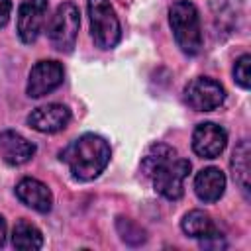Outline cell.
<instances>
[{
	"mask_svg": "<svg viewBox=\"0 0 251 251\" xmlns=\"http://www.w3.org/2000/svg\"><path fill=\"white\" fill-rule=\"evenodd\" d=\"M180 227H182V231H184L186 235L198 237V239L216 233V226H214L210 214H206V212H202V210H190V212L182 218Z\"/></svg>",
	"mask_w": 251,
	"mask_h": 251,
	"instance_id": "obj_16",
	"label": "cell"
},
{
	"mask_svg": "<svg viewBox=\"0 0 251 251\" xmlns=\"http://www.w3.org/2000/svg\"><path fill=\"white\" fill-rule=\"evenodd\" d=\"M63 65L59 61H39L29 71L25 92L29 98H41L63 84Z\"/></svg>",
	"mask_w": 251,
	"mask_h": 251,
	"instance_id": "obj_7",
	"label": "cell"
},
{
	"mask_svg": "<svg viewBox=\"0 0 251 251\" xmlns=\"http://www.w3.org/2000/svg\"><path fill=\"white\" fill-rule=\"evenodd\" d=\"M249 157H251V149H249V141L241 139L231 155V171H233V178L235 182L241 186V190L247 194L249 192Z\"/></svg>",
	"mask_w": 251,
	"mask_h": 251,
	"instance_id": "obj_15",
	"label": "cell"
},
{
	"mask_svg": "<svg viewBox=\"0 0 251 251\" xmlns=\"http://www.w3.org/2000/svg\"><path fill=\"white\" fill-rule=\"evenodd\" d=\"M12 14V2L10 0H0V27H4L10 20Z\"/></svg>",
	"mask_w": 251,
	"mask_h": 251,
	"instance_id": "obj_19",
	"label": "cell"
},
{
	"mask_svg": "<svg viewBox=\"0 0 251 251\" xmlns=\"http://www.w3.org/2000/svg\"><path fill=\"white\" fill-rule=\"evenodd\" d=\"M78 27H80L78 8L73 2L61 4L55 10V14L47 25V35H49L51 45L61 53H71L76 43Z\"/></svg>",
	"mask_w": 251,
	"mask_h": 251,
	"instance_id": "obj_5",
	"label": "cell"
},
{
	"mask_svg": "<svg viewBox=\"0 0 251 251\" xmlns=\"http://www.w3.org/2000/svg\"><path fill=\"white\" fill-rule=\"evenodd\" d=\"M184 100L186 104L196 112H210L224 104L226 90L224 86L208 76H196L192 78L184 88Z\"/></svg>",
	"mask_w": 251,
	"mask_h": 251,
	"instance_id": "obj_6",
	"label": "cell"
},
{
	"mask_svg": "<svg viewBox=\"0 0 251 251\" xmlns=\"http://www.w3.org/2000/svg\"><path fill=\"white\" fill-rule=\"evenodd\" d=\"M118 233H120V237L126 241V243H129V245H141V243H145V239H147V235H145V231L135 224V222H131V220H127V218H118Z\"/></svg>",
	"mask_w": 251,
	"mask_h": 251,
	"instance_id": "obj_17",
	"label": "cell"
},
{
	"mask_svg": "<svg viewBox=\"0 0 251 251\" xmlns=\"http://www.w3.org/2000/svg\"><path fill=\"white\" fill-rule=\"evenodd\" d=\"M6 243V222H4V218L0 216V247Z\"/></svg>",
	"mask_w": 251,
	"mask_h": 251,
	"instance_id": "obj_20",
	"label": "cell"
},
{
	"mask_svg": "<svg viewBox=\"0 0 251 251\" xmlns=\"http://www.w3.org/2000/svg\"><path fill=\"white\" fill-rule=\"evenodd\" d=\"M141 171L163 198L178 200L184 194L182 184L190 173V161L178 157L176 149L167 143H153L141 159Z\"/></svg>",
	"mask_w": 251,
	"mask_h": 251,
	"instance_id": "obj_1",
	"label": "cell"
},
{
	"mask_svg": "<svg viewBox=\"0 0 251 251\" xmlns=\"http://www.w3.org/2000/svg\"><path fill=\"white\" fill-rule=\"evenodd\" d=\"M224 190H226V175L216 167L202 169L194 178V192L206 204L220 200L224 196Z\"/></svg>",
	"mask_w": 251,
	"mask_h": 251,
	"instance_id": "obj_13",
	"label": "cell"
},
{
	"mask_svg": "<svg viewBox=\"0 0 251 251\" xmlns=\"http://www.w3.org/2000/svg\"><path fill=\"white\" fill-rule=\"evenodd\" d=\"M16 196L20 198L22 204L41 214L49 212L53 206V194L47 188V184L31 176H25L16 184Z\"/></svg>",
	"mask_w": 251,
	"mask_h": 251,
	"instance_id": "obj_11",
	"label": "cell"
},
{
	"mask_svg": "<svg viewBox=\"0 0 251 251\" xmlns=\"http://www.w3.org/2000/svg\"><path fill=\"white\" fill-rule=\"evenodd\" d=\"M227 143V133L222 126L214 122H204L194 127L192 133V149L202 159H216Z\"/></svg>",
	"mask_w": 251,
	"mask_h": 251,
	"instance_id": "obj_8",
	"label": "cell"
},
{
	"mask_svg": "<svg viewBox=\"0 0 251 251\" xmlns=\"http://www.w3.org/2000/svg\"><path fill=\"white\" fill-rule=\"evenodd\" d=\"M47 0H24L18 10V35L24 43H33L45 24Z\"/></svg>",
	"mask_w": 251,
	"mask_h": 251,
	"instance_id": "obj_9",
	"label": "cell"
},
{
	"mask_svg": "<svg viewBox=\"0 0 251 251\" xmlns=\"http://www.w3.org/2000/svg\"><path fill=\"white\" fill-rule=\"evenodd\" d=\"M71 122V110L63 104H47L35 108L27 116V124L31 129L39 133H57L65 129Z\"/></svg>",
	"mask_w": 251,
	"mask_h": 251,
	"instance_id": "obj_10",
	"label": "cell"
},
{
	"mask_svg": "<svg viewBox=\"0 0 251 251\" xmlns=\"http://www.w3.org/2000/svg\"><path fill=\"white\" fill-rule=\"evenodd\" d=\"M59 159L67 163L76 180H92L106 169L110 161V145L98 133H82L59 153Z\"/></svg>",
	"mask_w": 251,
	"mask_h": 251,
	"instance_id": "obj_2",
	"label": "cell"
},
{
	"mask_svg": "<svg viewBox=\"0 0 251 251\" xmlns=\"http://www.w3.org/2000/svg\"><path fill=\"white\" fill-rule=\"evenodd\" d=\"M33 155H35V145L18 131L6 129L0 133V157L4 159V163L18 167L31 161Z\"/></svg>",
	"mask_w": 251,
	"mask_h": 251,
	"instance_id": "obj_12",
	"label": "cell"
},
{
	"mask_svg": "<svg viewBox=\"0 0 251 251\" xmlns=\"http://www.w3.org/2000/svg\"><path fill=\"white\" fill-rule=\"evenodd\" d=\"M233 78L245 90L251 86V57L249 55H241L235 61V65H233Z\"/></svg>",
	"mask_w": 251,
	"mask_h": 251,
	"instance_id": "obj_18",
	"label": "cell"
},
{
	"mask_svg": "<svg viewBox=\"0 0 251 251\" xmlns=\"http://www.w3.org/2000/svg\"><path fill=\"white\" fill-rule=\"evenodd\" d=\"M88 18H90V33L96 47L100 49L116 47L122 29L110 0H88Z\"/></svg>",
	"mask_w": 251,
	"mask_h": 251,
	"instance_id": "obj_4",
	"label": "cell"
},
{
	"mask_svg": "<svg viewBox=\"0 0 251 251\" xmlns=\"http://www.w3.org/2000/svg\"><path fill=\"white\" fill-rule=\"evenodd\" d=\"M169 24L180 51L186 55H198L202 49V31L196 6L188 0H176L169 10Z\"/></svg>",
	"mask_w": 251,
	"mask_h": 251,
	"instance_id": "obj_3",
	"label": "cell"
},
{
	"mask_svg": "<svg viewBox=\"0 0 251 251\" xmlns=\"http://www.w3.org/2000/svg\"><path fill=\"white\" fill-rule=\"evenodd\" d=\"M12 245L22 251H35V249H41L43 235L33 224H29L27 220H20L16 222L12 231Z\"/></svg>",
	"mask_w": 251,
	"mask_h": 251,
	"instance_id": "obj_14",
	"label": "cell"
}]
</instances>
